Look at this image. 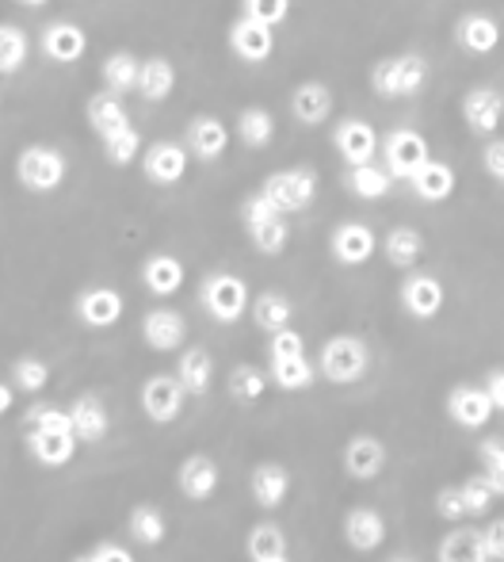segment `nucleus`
I'll list each match as a JSON object with an SVG mask.
<instances>
[{
	"instance_id": "nucleus-1",
	"label": "nucleus",
	"mask_w": 504,
	"mask_h": 562,
	"mask_svg": "<svg viewBox=\"0 0 504 562\" xmlns=\"http://www.w3.org/2000/svg\"><path fill=\"white\" fill-rule=\"evenodd\" d=\"M428 85V61L421 54H393V58L375 61L371 89L382 100H409Z\"/></svg>"
},
{
	"instance_id": "nucleus-2",
	"label": "nucleus",
	"mask_w": 504,
	"mask_h": 562,
	"mask_svg": "<svg viewBox=\"0 0 504 562\" xmlns=\"http://www.w3.org/2000/svg\"><path fill=\"white\" fill-rule=\"evenodd\" d=\"M66 172H69V161L61 149L54 146H23L20 157H15V180H20L27 192L35 195H50L66 184Z\"/></svg>"
},
{
	"instance_id": "nucleus-3",
	"label": "nucleus",
	"mask_w": 504,
	"mask_h": 562,
	"mask_svg": "<svg viewBox=\"0 0 504 562\" xmlns=\"http://www.w3.org/2000/svg\"><path fill=\"white\" fill-rule=\"evenodd\" d=\"M241 223H245L252 245H256L260 252H267V257H279V252L287 249V241H290L287 215H279V211H275L260 192H252L249 200L241 203Z\"/></svg>"
},
{
	"instance_id": "nucleus-4",
	"label": "nucleus",
	"mask_w": 504,
	"mask_h": 562,
	"mask_svg": "<svg viewBox=\"0 0 504 562\" xmlns=\"http://www.w3.org/2000/svg\"><path fill=\"white\" fill-rule=\"evenodd\" d=\"M199 303L215 322L233 326V322H241V314L249 311V283L233 272H210V276H203Z\"/></svg>"
},
{
	"instance_id": "nucleus-5",
	"label": "nucleus",
	"mask_w": 504,
	"mask_h": 562,
	"mask_svg": "<svg viewBox=\"0 0 504 562\" xmlns=\"http://www.w3.org/2000/svg\"><path fill=\"white\" fill-rule=\"evenodd\" d=\"M260 195H264L279 215H295V211H306L313 200H318V172L313 169H279V172H272V177H264Z\"/></svg>"
},
{
	"instance_id": "nucleus-6",
	"label": "nucleus",
	"mask_w": 504,
	"mask_h": 562,
	"mask_svg": "<svg viewBox=\"0 0 504 562\" xmlns=\"http://www.w3.org/2000/svg\"><path fill=\"white\" fill-rule=\"evenodd\" d=\"M367 363H371V352H367L364 337H352V334H341V337H329L325 348H321V375L336 386H348L356 379L367 375Z\"/></svg>"
},
{
	"instance_id": "nucleus-7",
	"label": "nucleus",
	"mask_w": 504,
	"mask_h": 562,
	"mask_svg": "<svg viewBox=\"0 0 504 562\" xmlns=\"http://www.w3.org/2000/svg\"><path fill=\"white\" fill-rule=\"evenodd\" d=\"M378 149H382V161H386L382 169L390 172V180H409L424 161H432L428 138L416 134V131H409V126L390 131L382 142H378Z\"/></svg>"
},
{
	"instance_id": "nucleus-8",
	"label": "nucleus",
	"mask_w": 504,
	"mask_h": 562,
	"mask_svg": "<svg viewBox=\"0 0 504 562\" xmlns=\"http://www.w3.org/2000/svg\"><path fill=\"white\" fill-rule=\"evenodd\" d=\"M38 46H43V54L50 61H58V66H77V61L89 54V35H84L81 23L73 20H54L43 27V35H38Z\"/></svg>"
},
{
	"instance_id": "nucleus-9",
	"label": "nucleus",
	"mask_w": 504,
	"mask_h": 562,
	"mask_svg": "<svg viewBox=\"0 0 504 562\" xmlns=\"http://www.w3.org/2000/svg\"><path fill=\"white\" fill-rule=\"evenodd\" d=\"M333 146H336V154L344 157V165L356 169V165L375 161L378 131L367 123V119H341V123L333 126Z\"/></svg>"
},
{
	"instance_id": "nucleus-10",
	"label": "nucleus",
	"mask_w": 504,
	"mask_h": 562,
	"mask_svg": "<svg viewBox=\"0 0 504 562\" xmlns=\"http://www.w3.org/2000/svg\"><path fill=\"white\" fill-rule=\"evenodd\" d=\"M184 386L176 383V375H153L141 386V409L153 425H172L184 409Z\"/></svg>"
},
{
	"instance_id": "nucleus-11",
	"label": "nucleus",
	"mask_w": 504,
	"mask_h": 562,
	"mask_svg": "<svg viewBox=\"0 0 504 562\" xmlns=\"http://www.w3.org/2000/svg\"><path fill=\"white\" fill-rule=\"evenodd\" d=\"M462 119H467L470 134L493 138V134L501 131V119H504V92L485 89V85L470 89L467 97H462Z\"/></svg>"
},
{
	"instance_id": "nucleus-12",
	"label": "nucleus",
	"mask_w": 504,
	"mask_h": 562,
	"mask_svg": "<svg viewBox=\"0 0 504 562\" xmlns=\"http://www.w3.org/2000/svg\"><path fill=\"white\" fill-rule=\"evenodd\" d=\"M230 50L233 58L249 61V66H264L275 54V27H264V23L241 15V20L230 23Z\"/></svg>"
},
{
	"instance_id": "nucleus-13",
	"label": "nucleus",
	"mask_w": 504,
	"mask_h": 562,
	"mask_svg": "<svg viewBox=\"0 0 504 562\" xmlns=\"http://www.w3.org/2000/svg\"><path fill=\"white\" fill-rule=\"evenodd\" d=\"M187 146H180V142H153V146L141 154V172H146L153 184H180V180L187 177Z\"/></svg>"
},
{
	"instance_id": "nucleus-14",
	"label": "nucleus",
	"mask_w": 504,
	"mask_h": 562,
	"mask_svg": "<svg viewBox=\"0 0 504 562\" xmlns=\"http://www.w3.org/2000/svg\"><path fill=\"white\" fill-rule=\"evenodd\" d=\"M493 402L490 394L482 391V386H455L451 394H447V417H451L455 425H462V429H485V425L493 422Z\"/></svg>"
},
{
	"instance_id": "nucleus-15",
	"label": "nucleus",
	"mask_w": 504,
	"mask_h": 562,
	"mask_svg": "<svg viewBox=\"0 0 504 562\" xmlns=\"http://www.w3.org/2000/svg\"><path fill=\"white\" fill-rule=\"evenodd\" d=\"M329 249H333V257L341 260L344 268H359V265H367V260L375 257L378 237H375V229L367 223H341L333 229V241H329Z\"/></svg>"
},
{
	"instance_id": "nucleus-16",
	"label": "nucleus",
	"mask_w": 504,
	"mask_h": 562,
	"mask_svg": "<svg viewBox=\"0 0 504 562\" xmlns=\"http://www.w3.org/2000/svg\"><path fill=\"white\" fill-rule=\"evenodd\" d=\"M447 295H444V283L436 280V276L428 272H413L405 283H401V306H405L413 318L428 322L436 318L439 311H444Z\"/></svg>"
},
{
	"instance_id": "nucleus-17",
	"label": "nucleus",
	"mask_w": 504,
	"mask_h": 562,
	"mask_svg": "<svg viewBox=\"0 0 504 562\" xmlns=\"http://www.w3.org/2000/svg\"><path fill=\"white\" fill-rule=\"evenodd\" d=\"M123 295L115 288H89L77 295V318L89 329H112L123 318Z\"/></svg>"
},
{
	"instance_id": "nucleus-18",
	"label": "nucleus",
	"mask_w": 504,
	"mask_h": 562,
	"mask_svg": "<svg viewBox=\"0 0 504 562\" xmlns=\"http://www.w3.org/2000/svg\"><path fill=\"white\" fill-rule=\"evenodd\" d=\"M230 126L218 115H195L187 123V154H195L199 161H218L230 149Z\"/></svg>"
},
{
	"instance_id": "nucleus-19",
	"label": "nucleus",
	"mask_w": 504,
	"mask_h": 562,
	"mask_svg": "<svg viewBox=\"0 0 504 562\" xmlns=\"http://www.w3.org/2000/svg\"><path fill=\"white\" fill-rule=\"evenodd\" d=\"M141 337H146V345L153 348V352H172V348H180L187 337L184 314L172 311V306H157V311H149L146 318H141Z\"/></svg>"
},
{
	"instance_id": "nucleus-20",
	"label": "nucleus",
	"mask_w": 504,
	"mask_h": 562,
	"mask_svg": "<svg viewBox=\"0 0 504 562\" xmlns=\"http://www.w3.org/2000/svg\"><path fill=\"white\" fill-rule=\"evenodd\" d=\"M69 422H73V437L77 445H100L112 429V417H107V406L96 398V394H81V398L69 406Z\"/></svg>"
},
{
	"instance_id": "nucleus-21",
	"label": "nucleus",
	"mask_w": 504,
	"mask_h": 562,
	"mask_svg": "<svg viewBox=\"0 0 504 562\" xmlns=\"http://www.w3.org/2000/svg\"><path fill=\"white\" fill-rule=\"evenodd\" d=\"M333 89L325 81H302L295 92H290V115L302 126H321L329 115H333Z\"/></svg>"
},
{
	"instance_id": "nucleus-22",
	"label": "nucleus",
	"mask_w": 504,
	"mask_h": 562,
	"mask_svg": "<svg viewBox=\"0 0 504 562\" xmlns=\"http://www.w3.org/2000/svg\"><path fill=\"white\" fill-rule=\"evenodd\" d=\"M455 43L467 54H493L501 46V23L485 12H467L459 23H455Z\"/></svg>"
},
{
	"instance_id": "nucleus-23",
	"label": "nucleus",
	"mask_w": 504,
	"mask_h": 562,
	"mask_svg": "<svg viewBox=\"0 0 504 562\" xmlns=\"http://www.w3.org/2000/svg\"><path fill=\"white\" fill-rule=\"evenodd\" d=\"M176 482L187 502H207L218 490V463L210 456H203V451H195V456H187L184 463H180Z\"/></svg>"
},
{
	"instance_id": "nucleus-24",
	"label": "nucleus",
	"mask_w": 504,
	"mask_h": 562,
	"mask_svg": "<svg viewBox=\"0 0 504 562\" xmlns=\"http://www.w3.org/2000/svg\"><path fill=\"white\" fill-rule=\"evenodd\" d=\"M344 540H348L352 551H378L386 543V520L378 509H367V505H356V509L344 517Z\"/></svg>"
},
{
	"instance_id": "nucleus-25",
	"label": "nucleus",
	"mask_w": 504,
	"mask_h": 562,
	"mask_svg": "<svg viewBox=\"0 0 504 562\" xmlns=\"http://www.w3.org/2000/svg\"><path fill=\"white\" fill-rule=\"evenodd\" d=\"M386 467V445L378 437H352L348 448H344V471L356 482H371L382 474Z\"/></svg>"
},
{
	"instance_id": "nucleus-26",
	"label": "nucleus",
	"mask_w": 504,
	"mask_h": 562,
	"mask_svg": "<svg viewBox=\"0 0 504 562\" xmlns=\"http://www.w3.org/2000/svg\"><path fill=\"white\" fill-rule=\"evenodd\" d=\"M176 383L184 386V394L203 398V394L210 391V383H215V356L199 345L184 348V352H180V363H176Z\"/></svg>"
},
{
	"instance_id": "nucleus-27",
	"label": "nucleus",
	"mask_w": 504,
	"mask_h": 562,
	"mask_svg": "<svg viewBox=\"0 0 504 562\" xmlns=\"http://www.w3.org/2000/svg\"><path fill=\"white\" fill-rule=\"evenodd\" d=\"M405 184L413 188V195L421 203H444L455 195V169L444 161H424Z\"/></svg>"
},
{
	"instance_id": "nucleus-28",
	"label": "nucleus",
	"mask_w": 504,
	"mask_h": 562,
	"mask_svg": "<svg viewBox=\"0 0 504 562\" xmlns=\"http://www.w3.org/2000/svg\"><path fill=\"white\" fill-rule=\"evenodd\" d=\"M249 490L256 497L260 509H279L290 494V471L283 463H260L252 467V479H249Z\"/></svg>"
},
{
	"instance_id": "nucleus-29",
	"label": "nucleus",
	"mask_w": 504,
	"mask_h": 562,
	"mask_svg": "<svg viewBox=\"0 0 504 562\" xmlns=\"http://www.w3.org/2000/svg\"><path fill=\"white\" fill-rule=\"evenodd\" d=\"M184 265H180L172 252H153V257L141 265V283H146L149 295L157 299H169L176 295L180 288H184Z\"/></svg>"
},
{
	"instance_id": "nucleus-30",
	"label": "nucleus",
	"mask_w": 504,
	"mask_h": 562,
	"mask_svg": "<svg viewBox=\"0 0 504 562\" xmlns=\"http://www.w3.org/2000/svg\"><path fill=\"white\" fill-rule=\"evenodd\" d=\"M27 448L43 467H66L77 456V437L73 432H46V429H27Z\"/></svg>"
},
{
	"instance_id": "nucleus-31",
	"label": "nucleus",
	"mask_w": 504,
	"mask_h": 562,
	"mask_svg": "<svg viewBox=\"0 0 504 562\" xmlns=\"http://www.w3.org/2000/svg\"><path fill=\"white\" fill-rule=\"evenodd\" d=\"M172 89H176V66H172L169 58H146L138 69V89L141 100H149V104H164V100L172 97Z\"/></svg>"
},
{
	"instance_id": "nucleus-32",
	"label": "nucleus",
	"mask_w": 504,
	"mask_h": 562,
	"mask_svg": "<svg viewBox=\"0 0 504 562\" xmlns=\"http://www.w3.org/2000/svg\"><path fill=\"white\" fill-rule=\"evenodd\" d=\"M439 562H493L478 528H451L439 543Z\"/></svg>"
},
{
	"instance_id": "nucleus-33",
	"label": "nucleus",
	"mask_w": 504,
	"mask_h": 562,
	"mask_svg": "<svg viewBox=\"0 0 504 562\" xmlns=\"http://www.w3.org/2000/svg\"><path fill=\"white\" fill-rule=\"evenodd\" d=\"M84 115H89V126L100 134V138L130 123V115H126V108H123V97H115V92H107V89L96 92V97H89V108H84Z\"/></svg>"
},
{
	"instance_id": "nucleus-34",
	"label": "nucleus",
	"mask_w": 504,
	"mask_h": 562,
	"mask_svg": "<svg viewBox=\"0 0 504 562\" xmlns=\"http://www.w3.org/2000/svg\"><path fill=\"white\" fill-rule=\"evenodd\" d=\"M290 318H295V306H290V299L279 295V291H264V295L252 299V322H256L264 334L287 329Z\"/></svg>"
},
{
	"instance_id": "nucleus-35",
	"label": "nucleus",
	"mask_w": 504,
	"mask_h": 562,
	"mask_svg": "<svg viewBox=\"0 0 504 562\" xmlns=\"http://www.w3.org/2000/svg\"><path fill=\"white\" fill-rule=\"evenodd\" d=\"M382 252H386V260H390L393 268H416V260L424 257V237L416 234L413 226H398V229H390L386 234V241H382Z\"/></svg>"
},
{
	"instance_id": "nucleus-36",
	"label": "nucleus",
	"mask_w": 504,
	"mask_h": 562,
	"mask_svg": "<svg viewBox=\"0 0 504 562\" xmlns=\"http://www.w3.org/2000/svg\"><path fill=\"white\" fill-rule=\"evenodd\" d=\"M31 38L20 23H0V77H12L27 66Z\"/></svg>"
},
{
	"instance_id": "nucleus-37",
	"label": "nucleus",
	"mask_w": 504,
	"mask_h": 562,
	"mask_svg": "<svg viewBox=\"0 0 504 562\" xmlns=\"http://www.w3.org/2000/svg\"><path fill=\"white\" fill-rule=\"evenodd\" d=\"M138 69H141V61L134 58L130 50H115V54H107L104 58V85H107V92H115V97H126V92H134L138 89Z\"/></svg>"
},
{
	"instance_id": "nucleus-38",
	"label": "nucleus",
	"mask_w": 504,
	"mask_h": 562,
	"mask_svg": "<svg viewBox=\"0 0 504 562\" xmlns=\"http://www.w3.org/2000/svg\"><path fill=\"white\" fill-rule=\"evenodd\" d=\"M130 536L141 543V548H157V543L169 536V525H164V513L157 505H134L130 509V520H126Z\"/></svg>"
},
{
	"instance_id": "nucleus-39",
	"label": "nucleus",
	"mask_w": 504,
	"mask_h": 562,
	"mask_svg": "<svg viewBox=\"0 0 504 562\" xmlns=\"http://www.w3.org/2000/svg\"><path fill=\"white\" fill-rule=\"evenodd\" d=\"M238 138L245 142L249 149H264L272 146L275 138V115L267 112V108H245V112L238 115Z\"/></svg>"
},
{
	"instance_id": "nucleus-40",
	"label": "nucleus",
	"mask_w": 504,
	"mask_h": 562,
	"mask_svg": "<svg viewBox=\"0 0 504 562\" xmlns=\"http://www.w3.org/2000/svg\"><path fill=\"white\" fill-rule=\"evenodd\" d=\"M390 172L382 169V165L367 161V165H356V169H348V188L356 200H382L386 192H390Z\"/></svg>"
},
{
	"instance_id": "nucleus-41",
	"label": "nucleus",
	"mask_w": 504,
	"mask_h": 562,
	"mask_svg": "<svg viewBox=\"0 0 504 562\" xmlns=\"http://www.w3.org/2000/svg\"><path fill=\"white\" fill-rule=\"evenodd\" d=\"M104 157L115 165V169H126V165H134L141 157V134L134 131L130 123L119 126V131H112V134H104Z\"/></svg>"
},
{
	"instance_id": "nucleus-42",
	"label": "nucleus",
	"mask_w": 504,
	"mask_h": 562,
	"mask_svg": "<svg viewBox=\"0 0 504 562\" xmlns=\"http://www.w3.org/2000/svg\"><path fill=\"white\" fill-rule=\"evenodd\" d=\"M272 379L279 391H306V386H313V368L306 356H290V360H272Z\"/></svg>"
},
{
	"instance_id": "nucleus-43",
	"label": "nucleus",
	"mask_w": 504,
	"mask_h": 562,
	"mask_svg": "<svg viewBox=\"0 0 504 562\" xmlns=\"http://www.w3.org/2000/svg\"><path fill=\"white\" fill-rule=\"evenodd\" d=\"M245 551H249L252 562L279 559V555H287V536H283L279 525H256L245 540Z\"/></svg>"
},
{
	"instance_id": "nucleus-44",
	"label": "nucleus",
	"mask_w": 504,
	"mask_h": 562,
	"mask_svg": "<svg viewBox=\"0 0 504 562\" xmlns=\"http://www.w3.org/2000/svg\"><path fill=\"white\" fill-rule=\"evenodd\" d=\"M267 383H272V379H267L260 368H252V363H238L233 375H230V394L238 402H260L267 394Z\"/></svg>"
},
{
	"instance_id": "nucleus-45",
	"label": "nucleus",
	"mask_w": 504,
	"mask_h": 562,
	"mask_svg": "<svg viewBox=\"0 0 504 562\" xmlns=\"http://www.w3.org/2000/svg\"><path fill=\"white\" fill-rule=\"evenodd\" d=\"M12 375H15V386L27 394H38L46 391V383H50V363L38 360V356H20V360L12 363Z\"/></svg>"
},
{
	"instance_id": "nucleus-46",
	"label": "nucleus",
	"mask_w": 504,
	"mask_h": 562,
	"mask_svg": "<svg viewBox=\"0 0 504 562\" xmlns=\"http://www.w3.org/2000/svg\"><path fill=\"white\" fill-rule=\"evenodd\" d=\"M23 429L73 432V422H69V409H58V406H50V402H38V406H31L27 417H23Z\"/></svg>"
},
{
	"instance_id": "nucleus-47",
	"label": "nucleus",
	"mask_w": 504,
	"mask_h": 562,
	"mask_svg": "<svg viewBox=\"0 0 504 562\" xmlns=\"http://www.w3.org/2000/svg\"><path fill=\"white\" fill-rule=\"evenodd\" d=\"M478 459H482V479L490 482V490L504 497V440H482L478 445Z\"/></svg>"
},
{
	"instance_id": "nucleus-48",
	"label": "nucleus",
	"mask_w": 504,
	"mask_h": 562,
	"mask_svg": "<svg viewBox=\"0 0 504 562\" xmlns=\"http://www.w3.org/2000/svg\"><path fill=\"white\" fill-rule=\"evenodd\" d=\"M459 494H462V509H467V517H485V513L493 509V490H490V482L478 474V479H467L459 486Z\"/></svg>"
},
{
	"instance_id": "nucleus-49",
	"label": "nucleus",
	"mask_w": 504,
	"mask_h": 562,
	"mask_svg": "<svg viewBox=\"0 0 504 562\" xmlns=\"http://www.w3.org/2000/svg\"><path fill=\"white\" fill-rule=\"evenodd\" d=\"M241 15L264 23V27H279L290 15V0H241Z\"/></svg>"
},
{
	"instance_id": "nucleus-50",
	"label": "nucleus",
	"mask_w": 504,
	"mask_h": 562,
	"mask_svg": "<svg viewBox=\"0 0 504 562\" xmlns=\"http://www.w3.org/2000/svg\"><path fill=\"white\" fill-rule=\"evenodd\" d=\"M272 337V345H267V352H272V360H290V356H306V340L298 329H279V334H267Z\"/></svg>"
},
{
	"instance_id": "nucleus-51",
	"label": "nucleus",
	"mask_w": 504,
	"mask_h": 562,
	"mask_svg": "<svg viewBox=\"0 0 504 562\" xmlns=\"http://www.w3.org/2000/svg\"><path fill=\"white\" fill-rule=\"evenodd\" d=\"M436 513L447 520V525H459L462 517H467V509H462V494L459 486H444L436 494Z\"/></svg>"
},
{
	"instance_id": "nucleus-52",
	"label": "nucleus",
	"mask_w": 504,
	"mask_h": 562,
	"mask_svg": "<svg viewBox=\"0 0 504 562\" xmlns=\"http://www.w3.org/2000/svg\"><path fill=\"white\" fill-rule=\"evenodd\" d=\"M482 165H485V172H490L493 180H501V184H504V138L485 142V149H482Z\"/></svg>"
},
{
	"instance_id": "nucleus-53",
	"label": "nucleus",
	"mask_w": 504,
	"mask_h": 562,
	"mask_svg": "<svg viewBox=\"0 0 504 562\" xmlns=\"http://www.w3.org/2000/svg\"><path fill=\"white\" fill-rule=\"evenodd\" d=\"M482 543H485V555L493 562H504V520H493V525L485 528Z\"/></svg>"
},
{
	"instance_id": "nucleus-54",
	"label": "nucleus",
	"mask_w": 504,
	"mask_h": 562,
	"mask_svg": "<svg viewBox=\"0 0 504 562\" xmlns=\"http://www.w3.org/2000/svg\"><path fill=\"white\" fill-rule=\"evenodd\" d=\"M89 559H92V562H138V559L130 555V551L119 548V543H100V548L92 551Z\"/></svg>"
},
{
	"instance_id": "nucleus-55",
	"label": "nucleus",
	"mask_w": 504,
	"mask_h": 562,
	"mask_svg": "<svg viewBox=\"0 0 504 562\" xmlns=\"http://www.w3.org/2000/svg\"><path fill=\"white\" fill-rule=\"evenodd\" d=\"M485 394H490L493 409H501L504 414V371H490V379H485Z\"/></svg>"
},
{
	"instance_id": "nucleus-56",
	"label": "nucleus",
	"mask_w": 504,
	"mask_h": 562,
	"mask_svg": "<svg viewBox=\"0 0 504 562\" xmlns=\"http://www.w3.org/2000/svg\"><path fill=\"white\" fill-rule=\"evenodd\" d=\"M12 406H15V391L8 383H0V417H4Z\"/></svg>"
},
{
	"instance_id": "nucleus-57",
	"label": "nucleus",
	"mask_w": 504,
	"mask_h": 562,
	"mask_svg": "<svg viewBox=\"0 0 504 562\" xmlns=\"http://www.w3.org/2000/svg\"><path fill=\"white\" fill-rule=\"evenodd\" d=\"M20 4H23V8H46L50 0H20Z\"/></svg>"
},
{
	"instance_id": "nucleus-58",
	"label": "nucleus",
	"mask_w": 504,
	"mask_h": 562,
	"mask_svg": "<svg viewBox=\"0 0 504 562\" xmlns=\"http://www.w3.org/2000/svg\"><path fill=\"white\" fill-rule=\"evenodd\" d=\"M267 562H290L287 555H279V559H267Z\"/></svg>"
},
{
	"instance_id": "nucleus-59",
	"label": "nucleus",
	"mask_w": 504,
	"mask_h": 562,
	"mask_svg": "<svg viewBox=\"0 0 504 562\" xmlns=\"http://www.w3.org/2000/svg\"><path fill=\"white\" fill-rule=\"evenodd\" d=\"M73 562H92V559H89V555H81V559H73Z\"/></svg>"
},
{
	"instance_id": "nucleus-60",
	"label": "nucleus",
	"mask_w": 504,
	"mask_h": 562,
	"mask_svg": "<svg viewBox=\"0 0 504 562\" xmlns=\"http://www.w3.org/2000/svg\"><path fill=\"white\" fill-rule=\"evenodd\" d=\"M393 562H416V559H393Z\"/></svg>"
}]
</instances>
